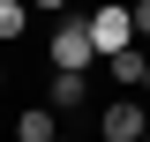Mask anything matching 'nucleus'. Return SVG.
<instances>
[{"label":"nucleus","mask_w":150,"mask_h":142,"mask_svg":"<svg viewBox=\"0 0 150 142\" xmlns=\"http://www.w3.org/2000/svg\"><path fill=\"white\" fill-rule=\"evenodd\" d=\"M90 135L98 142H143L150 135V97H143V90H112L105 105L90 112Z\"/></svg>","instance_id":"nucleus-1"},{"label":"nucleus","mask_w":150,"mask_h":142,"mask_svg":"<svg viewBox=\"0 0 150 142\" xmlns=\"http://www.w3.org/2000/svg\"><path fill=\"white\" fill-rule=\"evenodd\" d=\"M98 37H90V15H53V30H45V67H98Z\"/></svg>","instance_id":"nucleus-2"},{"label":"nucleus","mask_w":150,"mask_h":142,"mask_svg":"<svg viewBox=\"0 0 150 142\" xmlns=\"http://www.w3.org/2000/svg\"><path fill=\"white\" fill-rule=\"evenodd\" d=\"M45 105L60 112V120H90L98 97H90V67H53L45 75Z\"/></svg>","instance_id":"nucleus-3"},{"label":"nucleus","mask_w":150,"mask_h":142,"mask_svg":"<svg viewBox=\"0 0 150 142\" xmlns=\"http://www.w3.org/2000/svg\"><path fill=\"white\" fill-rule=\"evenodd\" d=\"M90 37H98V53L143 45V37H135V0H98V8H90Z\"/></svg>","instance_id":"nucleus-4"},{"label":"nucleus","mask_w":150,"mask_h":142,"mask_svg":"<svg viewBox=\"0 0 150 142\" xmlns=\"http://www.w3.org/2000/svg\"><path fill=\"white\" fill-rule=\"evenodd\" d=\"M60 135H68V127H60V112L45 105V97L15 112V142H60Z\"/></svg>","instance_id":"nucleus-5"},{"label":"nucleus","mask_w":150,"mask_h":142,"mask_svg":"<svg viewBox=\"0 0 150 142\" xmlns=\"http://www.w3.org/2000/svg\"><path fill=\"white\" fill-rule=\"evenodd\" d=\"M105 75H112V90H143L150 53H143V45H120V53H105Z\"/></svg>","instance_id":"nucleus-6"},{"label":"nucleus","mask_w":150,"mask_h":142,"mask_svg":"<svg viewBox=\"0 0 150 142\" xmlns=\"http://www.w3.org/2000/svg\"><path fill=\"white\" fill-rule=\"evenodd\" d=\"M30 0H0V45H23V37H30Z\"/></svg>","instance_id":"nucleus-7"},{"label":"nucleus","mask_w":150,"mask_h":142,"mask_svg":"<svg viewBox=\"0 0 150 142\" xmlns=\"http://www.w3.org/2000/svg\"><path fill=\"white\" fill-rule=\"evenodd\" d=\"M135 37L150 45V0H135Z\"/></svg>","instance_id":"nucleus-8"},{"label":"nucleus","mask_w":150,"mask_h":142,"mask_svg":"<svg viewBox=\"0 0 150 142\" xmlns=\"http://www.w3.org/2000/svg\"><path fill=\"white\" fill-rule=\"evenodd\" d=\"M30 8H38V15H68L75 0H30Z\"/></svg>","instance_id":"nucleus-9"},{"label":"nucleus","mask_w":150,"mask_h":142,"mask_svg":"<svg viewBox=\"0 0 150 142\" xmlns=\"http://www.w3.org/2000/svg\"><path fill=\"white\" fill-rule=\"evenodd\" d=\"M0 90H8V67H0Z\"/></svg>","instance_id":"nucleus-10"},{"label":"nucleus","mask_w":150,"mask_h":142,"mask_svg":"<svg viewBox=\"0 0 150 142\" xmlns=\"http://www.w3.org/2000/svg\"><path fill=\"white\" fill-rule=\"evenodd\" d=\"M143 97H150V75H143Z\"/></svg>","instance_id":"nucleus-11"},{"label":"nucleus","mask_w":150,"mask_h":142,"mask_svg":"<svg viewBox=\"0 0 150 142\" xmlns=\"http://www.w3.org/2000/svg\"><path fill=\"white\" fill-rule=\"evenodd\" d=\"M60 142H83V135H60Z\"/></svg>","instance_id":"nucleus-12"},{"label":"nucleus","mask_w":150,"mask_h":142,"mask_svg":"<svg viewBox=\"0 0 150 142\" xmlns=\"http://www.w3.org/2000/svg\"><path fill=\"white\" fill-rule=\"evenodd\" d=\"M143 142H150V135H143Z\"/></svg>","instance_id":"nucleus-13"}]
</instances>
